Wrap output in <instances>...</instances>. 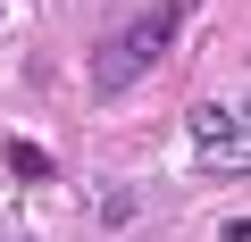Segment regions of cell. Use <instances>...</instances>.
Wrapping results in <instances>:
<instances>
[{"instance_id":"3957f363","label":"cell","mask_w":251,"mask_h":242,"mask_svg":"<svg viewBox=\"0 0 251 242\" xmlns=\"http://www.w3.org/2000/svg\"><path fill=\"white\" fill-rule=\"evenodd\" d=\"M234 109H243V126H251V100H234Z\"/></svg>"},{"instance_id":"6da1fadb","label":"cell","mask_w":251,"mask_h":242,"mask_svg":"<svg viewBox=\"0 0 251 242\" xmlns=\"http://www.w3.org/2000/svg\"><path fill=\"white\" fill-rule=\"evenodd\" d=\"M184 9H193V0H159V9H143L126 34H109V42L92 50V92H126L134 75H151V67L168 59V42H176Z\"/></svg>"},{"instance_id":"7a4b0ae2","label":"cell","mask_w":251,"mask_h":242,"mask_svg":"<svg viewBox=\"0 0 251 242\" xmlns=\"http://www.w3.org/2000/svg\"><path fill=\"white\" fill-rule=\"evenodd\" d=\"M184 134H193V167H209V176H251V126H243V109L201 100Z\"/></svg>"}]
</instances>
